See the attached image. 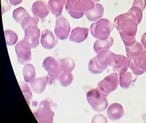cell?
<instances>
[{
	"instance_id": "obj_1",
	"label": "cell",
	"mask_w": 146,
	"mask_h": 123,
	"mask_svg": "<svg viewBox=\"0 0 146 123\" xmlns=\"http://www.w3.org/2000/svg\"><path fill=\"white\" fill-rule=\"evenodd\" d=\"M114 22L120 37H135L138 24L136 17L133 13L128 11L120 15L115 18Z\"/></svg>"
},
{
	"instance_id": "obj_2",
	"label": "cell",
	"mask_w": 146,
	"mask_h": 123,
	"mask_svg": "<svg viewBox=\"0 0 146 123\" xmlns=\"http://www.w3.org/2000/svg\"><path fill=\"white\" fill-rule=\"evenodd\" d=\"M95 6V3L91 0H66L65 9L72 18L77 19L82 18L85 12Z\"/></svg>"
},
{
	"instance_id": "obj_3",
	"label": "cell",
	"mask_w": 146,
	"mask_h": 123,
	"mask_svg": "<svg viewBox=\"0 0 146 123\" xmlns=\"http://www.w3.org/2000/svg\"><path fill=\"white\" fill-rule=\"evenodd\" d=\"M114 24L111 21L102 19L91 24L90 30L92 35L97 39L105 40L109 38L114 29Z\"/></svg>"
},
{
	"instance_id": "obj_4",
	"label": "cell",
	"mask_w": 146,
	"mask_h": 123,
	"mask_svg": "<svg viewBox=\"0 0 146 123\" xmlns=\"http://www.w3.org/2000/svg\"><path fill=\"white\" fill-rule=\"evenodd\" d=\"M52 101L46 98L39 102L38 108L33 111V114L39 123H52L54 121V113L51 110Z\"/></svg>"
},
{
	"instance_id": "obj_5",
	"label": "cell",
	"mask_w": 146,
	"mask_h": 123,
	"mask_svg": "<svg viewBox=\"0 0 146 123\" xmlns=\"http://www.w3.org/2000/svg\"><path fill=\"white\" fill-rule=\"evenodd\" d=\"M87 100L93 110L97 112L104 111L108 105L106 97L100 93L97 89H93L88 92Z\"/></svg>"
},
{
	"instance_id": "obj_6",
	"label": "cell",
	"mask_w": 146,
	"mask_h": 123,
	"mask_svg": "<svg viewBox=\"0 0 146 123\" xmlns=\"http://www.w3.org/2000/svg\"><path fill=\"white\" fill-rule=\"evenodd\" d=\"M42 66L48 72L47 76L49 79L48 84H52L54 81L59 80L62 72L60 60H56L52 57H48L44 59Z\"/></svg>"
},
{
	"instance_id": "obj_7",
	"label": "cell",
	"mask_w": 146,
	"mask_h": 123,
	"mask_svg": "<svg viewBox=\"0 0 146 123\" xmlns=\"http://www.w3.org/2000/svg\"><path fill=\"white\" fill-rule=\"evenodd\" d=\"M119 83V75L116 73H111L98 83L97 89L104 96L109 95L117 89Z\"/></svg>"
},
{
	"instance_id": "obj_8",
	"label": "cell",
	"mask_w": 146,
	"mask_h": 123,
	"mask_svg": "<svg viewBox=\"0 0 146 123\" xmlns=\"http://www.w3.org/2000/svg\"><path fill=\"white\" fill-rule=\"evenodd\" d=\"M54 32L56 37L60 40H65L68 37L70 31V25L67 19L61 15L56 17Z\"/></svg>"
},
{
	"instance_id": "obj_9",
	"label": "cell",
	"mask_w": 146,
	"mask_h": 123,
	"mask_svg": "<svg viewBox=\"0 0 146 123\" xmlns=\"http://www.w3.org/2000/svg\"><path fill=\"white\" fill-rule=\"evenodd\" d=\"M25 37L23 39L26 45L31 49L35 48L39 45L40 30L37 26L32 25L26 28L25 30Z\"/></svg>"
},
{
	"instance_id": "obj_10",
	"label": "cell",
	"mask_w": 146,
	"mask_h": 123,
	"mask_svg": "<svg viewBox=\"0 0 146 123\" xmlns=\"http://www.w3.org/2000/svg\"><path fill=\"white\" fill-rule=\"evenodd\" d=\"M17 60L21 65L29 63L31 59V48L24 42L23 40L17 43L15 46Z\"/></svg>"
},
{
	"instance_id": "obj_11",
	"label": "cell",
	"mask_w": 146,
	"mask_h": 123,
	"mask_svg": "<svg viewBox=\"0 0 146 123\" xmlns=\"http://www.w3.org/2000/svg\"><path fill=\"white\" fill-rule=\"evenodd\" d=\"M131 59L128 57H125L124 55H116L115 62L111 67H113V70L114 73L119 75V77L127 72L130 67Z\"/></svg>"
},
{
	"instance_id": "obj_12",
	"label": "cell",
	"mask_w": 146,
	"mask_h": 123,
	"mask_svg": "<svg viewBox=\"0 0 146 123\" xmlns=\"http://www.w3.org/2000/svg\"><path fill=\"white\" fill-rule=\"evenodd\" d=\"M40 41L42 46L46 50L54 48L58 43L57 39L52 32L47 29L43 30L41 33Z\"/></svg>"
},
{
	"instance_id": "obj_13",
	"label": "cell",
	"mask_w": 146,
	"mask_h": 123,
	"mask_svg": "<svg viewBox=\"0 0 146 123\" xmlns=\"http://www.w3.org/2000/svg\"><path fill=\"white\" fill-rule=\"evenodd\" d=\"M48 5L43 1H38L33 4L31 11L34 16L39 17L41 19H45L49 13Z\"/></svg>"
},
{
	"instance_id": "obj_14",
	"label": "cell",
	"mask_w": 146,
	"mask_h": 123,
	"mask_svg": "<svg viewBox=\"0 0 146 123\" xmlns=\"http://www.w3.org/2000/svg\"><path fill=\"white\" fill-rule=\"evenodd\" d=\"M97 57L101 65L107 67L108 65L111 66L114 62L116 54L109 50H104L98 53Z\"/></svg>"
},
{
	"instance_id": "obj_15",
	"label": "cell",
	"mask_w": 146,
	"mask_h": 123,
	"mask_svg": "<svg viewBox=\"0 0 146 123\" xmlns=\"http://www.w3.org/2000/svg\"><path fill=\"white\" fill-rule=\"evenodd\" d=\"M89 29L86 28L78 27L73 29L69 37V40L75 43L84 42L87 38Z\"/></svg>"
},
{
	"instance_id": "obj_16",
	"label": "cell",
	"mask_w": 146,
	"mask_h": 123,
	"mask_svg": "<svg viewBox=\"0 0 146 123\" xmlns=\"http://www.w3.org/2000/svg\"><path fill=\"white\" fill-rule=\"evenodd\" d=\"M48 76L34 78L30 83L31 89L34 93L40 94L46 89V87L49 83Z\"/></svg>"
},
{
	"instance_id": "obj_17",
	"label": "cell",
	"mask_w": 146,
	"mask_h": 123,
	"mask_svg": "<svg viewBox=\"0 0 146 123\" xmlns=\"http://www.w3.org/2000/svg\"><path fill=\"white\" fill-rule=\"evenodd\" d=\"M124 114V108L121 105L118 103L111 104L107 109V117L111 120H119Z\"/></svg>"
},
{
	"instance_id": "obj_18",
	"label": "cell",
	"mask_w": 146,
	"mask_h": 123,
	"mask_svg": "<svg viewBox=\"0 0 146 123\" xmlns=\"http://www.w3.org/2000/svg\"><path fill=\"white\" fill-rule=\"evenodd\" d=\"M104 14V8L102 4L97 3L94 8L85 12V15L88 19L94 22L102 18Z\"/></svg>"
},
{
	"instance_id": "obj_19",
	"label": "cell",
	"mask_w": 146,
	"mask_h": 123,
	"mask_svg": "<svg viewBox=\"0 0 146 123\" xmlns=\"http://www.w3.org/2000/svg\"><path fill=\"white\" fill-rule=\"evenodd\" d=\"M66 3V0H49V9L56 17L61 16L63 9Z\"/></svg>"
},
{
	"instance_id": "obj_20",
	"label": "cell",
	"mask_w": 146,
	"mask_h": 123,
	"mask_svg": "<svg viewBox=\"0 0 146 123\" xmlns=\"http://www.w3.org/2000/svg\"><path fill=\"white\" fill-rule=\"evenodd\" d=\"M125 50L127 57L133 60L140 56L142 52L143 51V48L142 45L136 41L135 43L132 46H125Z\"/></svg>"
},
{
	"instance_id": "obj_21",
	"label": "cell",
	"mask_w": 146,
	"mask_h": 123,
	"mask_svg": "<svg viewBox=\"0 0 146 123\" xmlns=\"http://www.w3.org/2000/svg\"><path fill=\"white\" fill-rule=\"evenodd\" d=\"M137 77L132 72H126L119 77V84L123 89H127L132 83L135 81Z\"/></svg>"
},
{
	"instance_id": "obj_22",
	"label": "cell",
	"mask_w": 146,
	"mask_h": 123,
	"mask_svg": "<svg viewBox=\"0 0 146 123\" xmlns=\"http://www.w3.org/2000/svg\"><path fill=\"white\" fill-rule=\"evenodd\" d=\"M113 38L112 37H109L105 40H98L94 45V51L96 54L104 50H109L110 47L113 44Z\"/></svg>"
},
{
	"instance_id": "obj_23",
	"label": "cell",
	"mask_w": 146,
	"mask_h": 123,
	"mask_svg": "<svg viewBox=\"0 0 146 123\" xmlns=\"http://www.w3.org/2000/svg\"><path fill=\"white\" fill-rule=\"evenodd\" d=\"M106 68L107 67L101 65L98 63L97 56L93 57L89 62L88 69L89 71L93 74H99L102 73Z\"/></svg>"
},
{
	"instance_id": "obj_24",
	"label": "cell",
	"mask_w": 146,
	"mask_h": 123,
	"mask_svg": "<svg viewBox=\"0 0 146 123\" xmlns=\"http://www.w3.org/2000/svg\"><path fill=\"white\" fill-rule=\"evenodd\" d=\"M23 73L25 81L26 83H30L35 77V68L33 65L27 63L24 66Z\"/></svg>"
},
{
	"instance_id": "obj_25",
	"label": "cell",
	"mask_w": 146,
	"mask_h": 123,
	"mask_svg": "<svg viewBox=\"0 0 146 123\" xmlns=\"http://www.w3.org/2000/svg\"><path fill=\"white\" fill-rule=\"evenodd\" d=\"M30 16L26 9L22 7H20L19 8L15 9L13 12V19L15 21L21 24L23 20L26 17Z\"/></svg>"
},
{
	"instance_id": "obj_26",
	"label": "cell",
	"mask_w": 146,
	"mask_h": 123,
	"mask_svg": "<svg viewBox=\"0 0 146 123\" xmlns=\"http://www.w3.org/2000/svg\"><path fill=\"white\" fill-rule=\"evenodd\" d=\"M60 66L62 72L70 71L72 72L75 67V62L72 58L69 57L60 59Z\"/></svg>"
},
{
	"instance_id": "obj_27",
	"label": "cell",
	"mask_w": 146,
	"mask_h": 123,
	"mask_svg": "<svg viewBox=\"0 0 146 123\" xmlns=\"http://www.w3.org/2000/svg\"><path fill=\"white\" fill-rule=\"evenodd\" d=\"M74 76L71 72L64 71L61 73L60 76V81L61 86L67 87L72 83Z\"/></svg>"
},
{
	"instance_id": "obj_28",
	"label": "cell",
	"mask_w": 146,
	"mask_h": 123,
	"mask_svg": "<svg viewBox=\"0 0 146 123\" xmlns=\"http://www.w3.org/2000/svg\"><path fill=\"white\" fill-rule=\"evenodd\" d=\"M6 42L8 46H12L15 45L18 41V38L17 34L11 30H4Z\"/></svg>"
},
{
	"instance_id": "obj_29",
	"label": "cell",
	"mask_w": 146,
	"mask_h": 123,
	"mask_svg": "<svg viewBox=\"0 0 146 123\" xmlns=\"http://www.w3.org/2000/svg\"><path fill=\"white\" fill-rule=\"evenodd\" d=\"M19 84L27 102L29 106H30L31 102L33 99V94L31 93V89H30L29 85L23 81L19 82Z\"/></svg>"
},
{
	"instance_id": "obj_30",
	"label": "cell",
	"mask_w": 146,
	"mask_h": 123,
	"mask_svg": "<svg viewBox=\"0 0 146 123\" xmlns=\"http://www.w3.org/2000/svg\"><path fill=\"white\" fill-rule=\"evenodd\" d=\"M38 22H39V19L38 17L35 16L33 17H31L30 16H28L23 20L21 24V26L23 29L25 30L26 28L29 26H32V25L37 26Z\"/></svg>"
},
{
	"instance_id": "obj_31",
	"label": "cell",
	"mask_w": 146,
	"mask_h": 123,
	"mask_svg": "<svg viewBox=\"0 0 146 123\" xmlns=\"http://www.w3.org/2000/svg\"><path fill=\"white\" fill-rule=\"evenodd\" d=\"M134 62L142 70L146 71V50H143L140 56L133 59Z\"/></svg>"
},
{
	"instance_id": "obj_32",
	"label": "cell",
	"mask_w": 146,
	"mask_h": 123,
	"mask_svg": "<svg viewBox=\"0 0 146 123\" xmlns=\"http://www.w3.org/2000/svg\"><path fill=\"white\" fill-rule=\"evenodd\" d=\"M142 11H143L140 7L133 6L132 8H131L128 11V12L133 13L134 16H135L138 24H140L142 20Z\"/></svg>"
},
{
	"instance_id": "obj_33",
	"label": "cell",
	"mask_w": 146,
	"mask_h": 123,
	"mask_svg": "<svg viewBox=\"0 0 146 123\" xmlns=\"http://www.w3.org/2000/svg\"><path fill=\"white\" fill-rule=\"evenodd\" d=\"M130 68L132 70L133 73L136 75H140L143 74L145 72V71L142 70L139 68V67L134 62L133 60H131Z\"/></svg>"
},
{
	"instance_id": "obj_34",
	"label": "cell",
	"mask_w": 146,
	"mask_h": 123,
	"mask_svg": "<svg viewBox=\"0 0 146 123\" xmlns=\"http://www.w3.org/2000/svg\"><path fill=\"white\" fill-rule=\"evenodd\" d=\"M133 6L139 7L143 11L146 8V0H134Z\"/></svg>"
},
{
	"instance_id": "obj_35",
	"label": "cell",
	"mask_w": 146,
	"mask_h": 123,
	"mask_svg": "<svg viewBox=\"0 0 146 123\" xmlns=\"http://www.w3.org/2000/svg\"><path fill=\"white\" fill-rule=\"evenodd\" d=\"M102 120L104 121V122H107V119L106 118V117H104V116L103 115H98L95 116L92 119V122L94 123V122H100V120Z\"/></svg>"
},
{
	"instance_id": "obj_36",
	"label": "cell",
	"mask_w": 146,
	"mask_h": 123,
	"mask_svg": "<svg viewBox=\"0 0 146 123\" xmlns=\"http://www.w3.org/2000/svg\"><path fill=\"white\" fill-rule=\"evenodd\" d=\"M141 43L144 48L146 50V32L142 35L141 39Z\"/></svg>"
},
{
	"instance_id": "obj_37",
	"label": "cell",
	"mask_w": 146,
	"mask_h": 123,
	"mask_svg": "<svg viewBox=\"0 0 146 123\" xmlns=\"http://www.w3.org/2000/svg\"><path fill=\"white\" fill-rule=\"evenodd\" d=\"M23 0H9L11 4L13 6L18 5L22 2Z\"/></svg>"
},
{
	"instance_id": "obj_38",
	"label": "cell",
	"mask_w": 146,
	"mask_h": 123,
	"mask_svg": "<svg viewBox=\"0 0 146 123\" xmlns=\"http://www.w3.org/2000/svg\"><path fill=\"white\" fill-rule=\"evenodd\" d=\"M91 1H93L94 3H98V1H100V0H91Z\"/></svg>"
}]
</instances>
